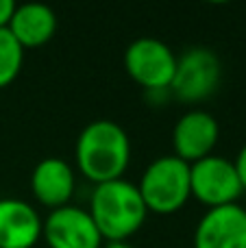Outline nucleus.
<instances>
[{
    "mask_svg": "<svg viewBox=\"0 0 246 248\" xmlns=\"http://www.w3.org/2000/svg\"><path fill=\"white\" fill-rule=\"evenodd\" d=\"M77 170L94 185L124 179L131 163V140L113 120H94L81 131L74 146Z\"/></svg>",
    "mask_w": 246,
    "mask_h": 248,
    "instance_id": "f257e3e1",
    "label": "nucleus"
},
{
    "mask_svg": "<svg viewBox=\"0 0 246 248\" xmlns=\"http://www.w3.org/2000/svg\"><path fill=\"white\" fill-rule=\"evenodd\" d=\"M96 229L107 242H126L146 222L148 209L144 205L139 189L126 179L94 185L90 194V209Z\"/></svg>",
    "mask_w": 246,
    "mask_h": 248,
    "instance_id": "f03ea898",
    "label": "nucleus"
},
{
    "mask_svg": "<svg viewBox=\"0 0 246 248\" xmlns=\"http://www.w3.org/2000/svg\"><path fill=\"white\" fill-rule=\"evenodd\" d=\"M139 196L148 214L172 216L185 207L192 198L190 163L174 155H164L151 161L138 183Z\"/></svg>",
    "mask_w": 246,
    "mask_h": 248,
    "instance_id": "7ed1b4c3",
    "label": "nucleus"
},
{
    "mask_svg": "<svg viewBox=\"0 0 246 248\" xmlns=\"http://www.w3.org/2000/svg\"><path fill=\"white\" fill-rule=\"evenodd\" d=\"M222 77V65L212 48L194 46L187 48L181 57H177L170 94L172 98L187 105H196L216 94Z\"/></svg>",
    "mask_w": 246,
    "mask_h": 248,
    "instance_id": "20e7f679",
    "label": "nucleus"
},
{
    "mask_svg": "<svg viewBox=\"0 0 246 248\" xmlns=\"http://www.w3.org/2000/svg\"><path fill=\"white\" fill-rule=\"evenodd\" d=\"M124 70L139 87H144V92L170 90L177 70V55L159 39L139 37L126 48Z\"/></svg>",
    "mask_w": 246,
    "mask_h": 248,
    "instance_id": "39448f33",
    "label": "nucleus"
},
{
    "mask_svg": "<svg viewBox=\"0 0 246 248\" xmlns=\"http://www.w3.org/2000/svg\"><path fill=\"white\" fill-rule=\"evenodd\" d=\"M190 189L192 196L203 202L207 209L233 205L242 196L238 172L233 161L220 155H209L190 166Z\"/></svg>",
    "mask_w": 246,
    "mask_h": 248,
    "instance_id": "423d86ee",
    "label": "nucleus"
},
{
    "mask_svg": "<svg viewBox=\"0 0 246 248\" xmlns=\"http://www.w3.org/2000/svg\"><path fill=\"white\" fill-rule=\"evenodd\" d=\"M42 240L48 248H103L105 244L87 209L74 205L52 209L46 216Z\"/></svg>",
    "mask_w": 246,
    "mask_h": 248,
    "instance_id": "0eeeda50",
    "label": "nucleus"
},
{
    "mask_svg": "<svg viewBox=\"0 0 246 248\" xmlns=\"http://www.w3.org/2000/svg\"><path fill=\"white\" fill-rule=\"evenodd\" d=\"M218 140H220V126L216 118L205 109H190L179 118L172 128L174 157L192 166L214 155Z\"/></svg>",
    "mask_w": 246,
    "mask_h": 248,
    "instance_id": "6e6552de",
    "label": "nucleus"
},
{
    "mask_svg": "<svg viewBox=\"0 0 246 248\" xmlns=\"http://www.w3.org/2000/svg\"><path fill=\"white\" fill-rule=\"evenodd\" d=\"M194 248H246V209L238 202L207 209L194 229Z\"/></svg>",
    "mask_w": 246,
    "mask_h": 248,
    "instance_id": "1a4fd4ad",
    "label": "nucleus"
},
{
    "mask_svg": "<svg viewBox=\"0 0 246 248\" xmlns=\"http://www.w3.org/2000/svg\"><path fill=\"white\" fill-rule=\"evenodd\" d=\"M77 187L74 170L65 159L46 157L31 172V194L42 207L59 209L70 205Z\"/></svg>",
    "mask_w": 246,
    "mask_h": 248,
    "instance_id": "9d476101",
    "label": "nucleus"
},
{
    "mask_svg": "<svg viewBox=\"0 0 246 248\" xmlns=\"http://www.w3.org/2000/svg\"><path fill=\"white\" fill-rule=\"evenodd\" d=\"M42 229L44 220L31 202L0 201V248H33L42 240Z\"/></svg>",
    "mask_w": 246,
    "mask_h": 248,
    "instance_id": "9b49d317",
    "label": "nucleus"
},
{
    "mask_svg": "<svg viewBox=\"0 0 246 248\" xmlns=\"http://www.w3.org/2000/svg\"><path fill=\"white\" fill-rule=\"evenodd\" d=\"M7 31L22 48H39L48 44L57 33V13L48 4L26 2L15 4Z\"/></svg>",
    "mask_w": 246,
    "mask_h": 248,
    "instance_id": "f8f14e48",
    "label": "nucleus"
},
{
    "mask_svg": "<svg viewBox=\"0 0 246 248\" xmlns=\"http://www.w3.org/2000/svg\"><path fill=\"white\" fill-rule=\"evenodd\" d=\"M24 48L13 39L7 29L0 31V90L9 87L22 72Z\"/></svg>",
    "mask_w": 246,
    "mask_h": 248,
    "instance_id": "ddd939ff",
    "label": "nucleus"
},
{
    "mask_svg": "<svg viewBox=\"0 0 246 248\" xmlns=\"http://www.w3.org/2000/svg\"><path fill=\"white\" fill-rule=\"evenodd\" d=\"M233 166H235V172H238L240 185H242V189L246 192V144L240 148V153H238V157H235Z\"/></svg>",
    "mask_w": 246,
    "mask_h": 248,
    "instance_id": "4468645a",
    "label": "nucleus"
},
{
    "mask_svg": "<svg viewBox=\"0 0 246 248\" xmlns=\"http://www.w3.org/2000/svg\"><path fill=\"white\" fill-rule=\"evenodd\" d=\"M13 11H15V2L13 0H0V31L9 26Z\"/></svg>",
    "mask_w": 246,
    "mask_h": 248,
    "instance_id": "2eb2a0df",
    "label": "nucleus"
},
{
    "mask_svg": "<svg viewBox=\"0 0 246 248\" xmlns=\"http://www.w3.org/2000/svg\"><path fill=\"white\" fill-rule=\"evenodd\" d=\"M103 248H135V246L126 244V242H107V244H103Z\"/></svg>",
    "mask_w": 246,
    "mask_h": 248,
    "instance_id": "dca6fc26",
    "label": "nucleus"
}]
</instances>
